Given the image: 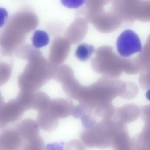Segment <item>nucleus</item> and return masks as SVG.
I'll use <instances>...</instances> for the list:
<instances>
[{
  "mask_svg": "<svg viewBox=\"0 0 150 150\" xmlns=\"http://www.w3.org/2000/svg\"><path fill=\"white\" fill-rule=\"evenodd\" d=\"M71 44L64 37H56L50 46L48 55L49 61L56 66L62 64L69 55Z\"/></svg>",
  "mask_w": 150,
  "mask_h": 150,
  "instance_id": "423d86ee",
  "label": "nucleus"
},
{
  "mask_svg": "<svg viewBox=\"0 0 150 150\" xmlns=\"http://www.w3.org/2000/svg\"><path fill=\"white\" fill-rule=\"evenodd\" d=\"M130 144L128 130L124 127H117L111 145L113 150H130Z\"/></svg>",
  "mask_w": 150,
  "mask_h": 150,
  "instance_id": "9b49d317",
  "label": "nucleus"
},
{
  "mask_svg": "<svg viewBox=\"0 0 150 150\" xmlns=\"http://www.w3.org/2000/svg\"><path fill=\"white\" fill-rule=\"evenodd\" d=\"M85 1L83 0H64L61 1L62 4L69 8H77L82 5Z\"/></svg>",
  "mask_w": 150,
  "mask_h": 150,
  "instance_id": "aec40b11",
  "label": "nucleus"
},
{
  "mask_svg": "<svg viewBox=\"0 0 150 150\" xmlns=\"http://www.w3.org/2000/svg\"><path fill=\"white\" fill-rule=\"evenodd\" d=\"M36 121L38 126L42 129L51 132L57 127L59 123V119L51 114L47 109L38 112Z\"/></svg>",
  "mask_w": 150,
  "mask_h": 150,
  "instance_id": "f8f14e48",
  "label": "nucleus"
},
{
  "mask_svg": "<svg viewBox=\"0 0 150 150\" xmlns=\"http://www.w3.org/2000/svg\"><path fill=\"white\" fill-rule=\"evenodd\" d=\"M13 126L26 142L32 139L39 135V126L36 121L32 119H24L15 124Z\"/></svg>",
  "mask_w": 150,
  "mask_h": 150,
  "instance_id": "9d476101",
  "label": "nucleus"
},
{
  "mask_svg": "<svg viewBox=\"0 0 150 150\" xmlns=\"http://www.w3.org/2000/svg\"><path fill=\"white\" fill-rule=\"evenodd\" d=\"M95 51L93 46L86 43H82L78 46L75 55L79 60L85 61L88 60Z\"/></svg>",
  "mask_w": 150,
  "mask_h": 150,
  "instance_id": "dca6fc26",
  "label": "nucleus"
},
{
  "mask_svg": "<svg viewBox=\"0 0 150 150\" xmlns=\"http://www.w3.org/2000/svg\"><path fill=\"white\" fill-rule=\"evenodd\" d=\"M13 55L1 54L0 56V86L9 80L13 68Z\"/></svg>",
  "mask_w": 150,
  "mask_h": 150,
  "instance_id": "ddd939ff",
  "label": "nucleus"
},
{
  "mask_svg": "<svg viewBox=\"0 0 150 150\" xmlns=\"http://www.w3.org/2000/svg\"><path fill=\"white\" fill-rule=\"evenodd\" d=\"M8 20L26 34L35 30L39 22L36 14L31 10L25 8L14 13Z\"/></svg>",
  "mask_w": 150,
  "mask_h": 150,
  "instance_id": "39448f33",
  "label": "nucleus"
},
{
  "mask_svg": "<svg viewBox=\"0 0 150 150\" xmlns=\"http://www.w3.org/2000/svg\"><path fill=\"white\" fill-rule=\"evenodd\" d=\"M8 13L4 8L0 7V28L3 27L7 21Z\"/></svg>",
  "mask_w": 150,
  "mask_h": 150,
  "instance_id": "412c9836",
  "label": "nucleus"
},
{
  "mask_svg": "<svg viewBox=\"0 0 150 150\" xmlns=\"http://www.w3.org/2000/svg\"><path fill=\"white\" fill-rule=\"evenodd\" d=\"M45 144L43 139L39 135L26 142L20 150H44Z\"/></svg>",
  "mask_w": 150,
  "mask_h": 150,
  "instance_id": "a211bd4d",
  "label": "nucleus"
},
{
  "mask_svg": "<svg viewBox=\"0 0 150 150\" xmlns=\"http://www.w3.org/2000/svg\"><path fill=\"white\" fill-rule=\"evenodd\" d=\"M51 99L49 96L42 91L34 93L32 106V109L38 112L47 110L49 106Z\"/></svg>",
  "mask_w": 150,
  "mask_h": 150,
  "instance_id": "2eb2a0df",
  "label": "nucleus"
},
{
  "mask_svg": "<svg viewBox=\"0 0 150 150\" xmlns=\"http://www.w3.org/2000/svg\"><path fill=\"white\" fill-rule=\"evenodd\" d=\"M24 142L13 126L0 132V150H20Z\"/></svg>",
  "mask_w": 150,
  "mask_h": 150,
  "instance_id": "0eeeda50",
  "label": "nucleus"
},
{
  "mask_svg": "<svg viewBox=\"0 0 150 150\" xmlns=\"http://www.w3.org/2000/svg\"><path fill=\"white\" fill-rule=\"evenodd\" d=\"M73 107V103L71 100L56 98L50 100L48 110L55 117L63 119L71 115Z\"/></svg>",
  "mask_w": 150,
  "mask_h": 150,
  "instance_id": "1a4fd4ad",
  "label": "nucleus"
},
{
  "mask_svg": "<svg viewBox=\"0 0 150 150\" xmlns=\"http://www.w3.org/2000/svg\"><path fill=\"white\" fill-rule=\"evenodd\" d=\"M116 129L111 127L85 129L81 132L80 137L87 147L105 149L111 146Z\"/></svg>",
  "mask_w": 150,
  "mask_h": 150,
  "instance_id": "f03ea898",
  "label": "nucleus"
},
{
  "mask_svg": "<svg viewBox=\"0 0 150 150\" xmlns=\"http://www.w3.org/2000/svg\"><path fill=\"white\" fill-rule=\"evenodd\" d=\"M4 98L0 91V107L5 103Z\"/></svg>",
  "mask_w": 150,
  "mask_h": 150,
  "instance_id": "4be33fe9",
  "label": "nucleus"
},
{
  "mask_svg": "<svg viewBox=\"0 0 150 150\" xmlns=\"http://www.w3.org/2000/svg\"><path fill=\"white\" fill-rule=\"evenodd\" d=\"M26 111L15 98L11 99L0 107V129L20 119Z\"/></svg>",
  "mask_w": 150,
  "mask_h": 150,
  "instance_id": "20e7f679",
  "label": "nucleus"
},
{
  "mask_svg": "<svg viewBox=\"0 0 150 150\" xmlns=\"http://www.w3.org/2000/svg\"><path fill=\"white\" fill-rule=\"evenodd\" d=\"M18 75L17 83L19 90L34 93L53 79L56 66L43 54L33 57Z\"/></svg>",
  "mask_w": 150,
  "mask_h": 150,
  "instance_id": "f257e3e1",
  "label": "nucleus"
},
{
  "mask_svg": "<svg viewBox=\"0 0 150 150\" xmlns=\"http://www.w3.org/2000/svg\"><path fill=\"white\" fill-rule=\"evenodd\" d=\"M31 40L33 46L38 49L47 45L49 42V37L46 32L37 30L33 33Z\"/></svg>",
  "mask_w": 150,
  "mask_h": 150,
  "instance_id": "f3484780",
  "label": "nucleus"
},
{
  "mask_svg": "<svg viewBox=\"0 0 150 150\" xmlns=\"http://www.w3.org/2000/svg\"><path fill=\"white\" fill-rule=\"evenodd\" d=\"M116 47L119 54L124 57L139 52L142 49L139 37L131 30H126L120 34L117 40Z\"/></svg>",
  "mask_w": 150,
  "mask_h": 150,
  "instance_id": "7ed1b4c3",
  "label": "nucleus"
},
{
  "mask_svg": "<svg viewBox=\"0 0 150 150\" xmlns=\"http://www.w3.org/2000/svg\"><path fill=\"white\" fill-rule=\"evenodd\" d=\"M13 54L19 59L27 61L33 57L42 54L38 49L27 44L21 45L15 51Z\"/></svg>",
  "mask_w": 150,
  "mask_h": 150,
  "instance_id": "4468645a",
  "label": "nucleus"
},
{
  "mask_svg": "<svg viewBox=\"0 0 150 150\" xmlns=\"http://www.w3.org/2000/svg\"><path fill=\"white\" fill-rule=\"evenodd\" d=\"M87 29L86 21L82 18L77 17L66 30L64 37L71 44H77L84 38Z\"/></svg>",
  "mask_w": 150,
  "mask_h": 150,
  "instance_id": "6e6552de",
  "label": "nucleus"
},
{
  "mask_svg": "<svg viewBox=\"0 0 150 150\" xmlns=\"http://www.w3.org/2000/svg\"><path fill=\"white\" fill-rule=\"evenodd\" d=\"M65 150H86L83 143L78 139H74L68 142L65 146Z\"/></svg>",
  "mask_w": 150,
  "mask_h": 150,
  "instance_id": "6ab92c4d",
  "label": "nucleus"
}]
</instances>
